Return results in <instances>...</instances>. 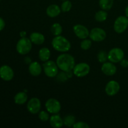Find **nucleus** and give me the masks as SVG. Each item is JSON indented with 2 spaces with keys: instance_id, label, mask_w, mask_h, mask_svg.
<instances>
[{
  "instance_id": "34",
  "label": "nucleus",
  "mask_w": 128,
  "mask_h": 128,
  "mask_svg": "<svg viewBox=\"0 0 128 128\" xmlns=\"http://www.w3.org/2000/svg\"><path fill=\"white\" fill-rule=\"evenodd\" d=\"M26 35V31H21V32H20V36H21V38H24L25 37Z\"/></svg>"
},
{
  "instance_id": "33",
  "label": "nucleus",
  "mask_w": 128,
  "mask_h": 128,
  "mask_svg": "<svg viewBox=\"0 0 128 128\" xmlns=\"http://www.w3.org/2000/svg\"><path fill=\"white\" fill-rule=\"evenodd\" d=\"M24 61L26 64H30L31 62V59H30V58H29V57L25 58Z\"/></svg>"
},
{
  "instance_id": "4",
  "label": "nucleus",
  "mask_w": 128,
  "mask_h": 128,
  "mask_svg": "<svg viewBox=\"0 0 128 128\" xmlns=\"http://www.w3.org/2000/svg\"><path fill=\"white\" fill-rule=\"evenodd\" d=\"M44 72L45 74L50 78H54L58 74V66L53 61H47L43 64Z\"/></svg>"
},
{
  "instance_id": "28",
  "label": "nucleus",
  "mask_w": 128,
  "mask_h": 128,
  "mask_svg": "<svg viewBox=\"0 0 128 128\" xmlns=\"http://www.w3.org/2000/svg\"><path fill=\"white\" fill-rule=\"evenodd\" d=\"M39 118L42 121H47L50 120V116L47 112L42 111L39 113Z\"/></svg>"
},
{
  "instance_id": "37",
  "label": "nucleus",
  "mask_w": 128,
  "mask_h": 128,
  "mask_svg": "<svg viewBox=\"0 0 128 128\" xmlns=\"http://www.w3.org/2000/svg\"><path fill=\"white\" fill-rule=\"evenodd\" d=\"M0 1H1V0H0Z\"/></svg>"
},
{
  "instance_id": "9",
  "label": "nucleus",
  "mask_w": 128,
  "mask_h": 128,
  "mask_svg": "<svg viewBox=\"0 0 128 128\" xmlns=\"http://www.w3.org/2000/svg\"><path fill=\"white\" fill-rule=\"evenodd\" d=\"M106 37V31L100 28H95L91 30L90 32V38L91 40L96 42H100L105 40Z\"/></svg>"
},
{
  "instance_id": "31",
  "label": "nucleus",
  "mask_w": 128,
  "mask_h": 128,
  "mask_svg": "<svg viewBox=\"0 0 128 128\" xmlns=\"http://www.w3.org/2000/svg\"><path fill=\"white\" fill-rule=\"evenodd\" d=\"M120 64L122 67L123 68H127L128 67V61L125 59H122L121 61H120Z\"/></svg>"
},
{
  "instance_id": "19",
  "label": "nucleus",
  "mask_w": 128,
  "mask_h": 128,
  "mask_svg": "<svg viewBox=\"0 0 128 128\" xmlns=\"http://www.w3.org/2000/svg\"><path fill=\"white\" fill-rule=\"evenodd\" d=\"M28 96L25 92H20L15 95L14 98L15 103L17 104H23L27 101Z\"/></svg>"
},
{
  "instance_id": "21",
  "label": "nucleus",
  "mask_w": 128,
  "mask_h": 128,
  "mask_svg": "<svg viewBox=\"0 0 128 128\" xmlns=\"http://www.w3.org/2000/svg\"><path fill=\"white\" fill-rule=\"evenodd\" d=\"M114 0H100L99 4L102 10L108 11L110 10L113 6Z\"/></svg>"
},
{
  "instance_id": "26",
  "label": "nucleus",
  "mask_w": 128,
  "mask_h": 128,
  "mask_svg": "<svg viewBox=\"0 0 128 128\" xmlns=\"http://www.w3.org/2000/svg\"><path fill=\"white\" fill-rule=\"evenodd\" d=\"M71 8H72L71 2L68 0H66V1H64V2L61 4V9L63 12H68V11H70Z\"/></svg>"
},
{
  "instance_id": "23",
  "label": "nucleus",
  "mask_w": 128,
  "mask_h": 128,
  "mask_svg": "<svg viewBox=\"0 0 128 128\" xmlns=\"http://www.w3.org/2000/svg\"><path fill=\"white\" fill-rule=\"evenodd\" d=\"M108 18V12L105 10H101L98 11L95 14V20L98 22L104 21Z\"/></svg>"
},
{
  "instance_id": "18",
  "label": "nucleus",
  "mask_w": 128,
  "mask_h": 128,
  "mask_svg": "<svg viewBox=\"0 0 128 128\" xmlns=\"http://www.w3.org/2000/svg\"><path fill=\"white\" fill-rule=\"evenodd\" d=\"M61 12V8L56 4H51L46 9V13L48 16L54 18L58 16Z\"/></svg>"
},
{
  "instance_id": "20",
  "label": "nucleus",
  "mask_w": 128,
  "mask_h": 128,
  "mask_svg": "<svg viewBox=\"0 0 128 128\" xmlns=\"http://www.w3.org/2000/svg\"><path fill=\"white\" fill-rule=\"evenodd\" d=\"M51 56V52L48 48H42L39 51V58L43 62L48 61Z\"/></svg>"
},
{
  "instance_id": "6",
  "label": "nucleus",
  "mask_w": 128,
  "mask_h": 128,
  "mask_svg": "<svg viewBox=\"0 0 128 128\" xmlns=\"http://www.w3.org/2000/svg\"><path fill=\"white\" fill-rule=\"evenodd\" d=\"M124 57V52L119 48H114L111 49L108 52V60L110 62L117 63L120 62Z\"/></svg>"
},
{
  "instance_id": "3",
  "label": "nucleus",
  "mask_w": 128,
  "mask_h": 128,
  "mask_svg": "<svg viewBox=\"0 0 128 128\" xmlns=\"http://www.w3.org/2000/svg\"><path fill=\"white\" fill-rule=\"evenodd\" d=\"M32 48V42L28 38H21L17 42L16 50L20 54L24 55L29 53Z\"/></svg>"
},
{
  "instance_id": "14",
  "label": "nucleus",
  "mask_w": 128,
  "mask_h": 128,
  "mask_svg": "<svg viewBox=\"0 0 128 128\" xmlns=\"http://www.w3.org/2000/svg\"><path fill=\"white\" fill-rule=\"evenodd\" d=\"M101 71L104 74L107 76H112L115 74L117 69L116 66L112 62H105L102 64Z\"/></svg>"
},
{
  "instance_id": "10",
  "label": "nucleus",
  "mask_w": 128,
  "mask_h": 128,
  "mask_svg": "<svg viewBox=\"0 0 128 128\" xmlns=\"http://www.w3.org/2000/svg\"><path fill=\"white\" fill-rule=\"evenodd\" d=\"M27 109L31 114H37L41 110V101L37 98H32L28 101Z\"/></svg>"
},
{
  "instance_id": "11",
  "label": "nucleus",
  "mask_w": 128,
  "mask_h": 128,
  "mask_svg": "<svg viewBox=\"0 0 128 128\" xmlns=\"http://www.w3.org/2000/svg\"><path fill=\"white\" fill-rule=\"evenodd\" d=\"M120 90V85L117 81H110L106 84L105 91L108 96H112L118 93Z\"/></svg>"
},
{
  "instance_id": "24",
  "label": "nucleus",
  "mask_w": 128,
  "mask_h": 128,
  "mask_svg": "<svg viewBox=\"0 0 128 128\" xmlns=\"http://www.w3.org/2000/svg\"><path fill=\"white\" fill-rule=\"evenodd\" d=\"M51 31L52 34L54 36H60L62 32V26L59 23H54L52 25L51 28Z\"/></svg>"
},
{
  "instance_id": "30",
  "label": "nucleus",
  "mask_w": 128,
  "mask_h": 128,
  "mask_svg": "<svg viewBox=\"0 0 128 128\" xmlns=\"http://www.w3.org/2000/svg\"><path fill=\"white\" fill-rule=\"evenodd\" d=\"M73 128H90V126H89V125L86 122L80 121V122H76V123L73 125Z\"/></svg>"
},
{
  "instance_id": "35",
  "label": "nucleus",
  "mask_w": 128,
  "mask_h": 128,
  "mask_svg": "<svg viewBox=\"0 0 128 128\" xmlns=\"http://www.w3.org/2000/svg\"><path fill=\"white\" fill-rule=\"evenodd\" d=\"M125 14H126V17L128 18V6L125 9Z\"/></svg>"
},
{
  "instance_id": "13",
  "label": "nucleus",
  "mask_w": 128,
  "mask_h": 128,
  "mask_svg": "<svg viewBox=\"0 0 128 128\" xmlns=\"http://www.w3.org/2000/svg\"><path fill=\"white\" fill-rule=\"evenodd\" d=\"M73 31L75 34L79 38L84 40L90 36V32L86 27L81 24H76L74 26Z\"/></svg>"
},
{
  "instance_id": "15",
  "label": "nucleus",
  "mask_w": 128,
  "mask_h": 128,
  "mask_svg": "<svg viewBox=\"0 0 128 128\" xmlns=\"http://www.w3.org/2000/svg\"><path fill=\"white\" fill-rule=\"evenodd\" d=\"M29 71L30 73L33 76H38L41 73L42 68H41V65L38 62L34 61V62H31L29 66Z\"/></svg>"
},
{
  "instance_id": "36",
  "label": "nucleus",
  "mask_w": 128,
  "mask_h": 128,
  "mask_svg": "<svg viewBox=\"0 0 128 128\" xmlns=\"http://www.w3.org/2000/svg\"><path fill=\"white\" fill-rule=\"evenodd\" d=\"M62 1H66V0H62Z\"/></svg>"
},
{
  "instance_id": "27",
  "label": "nucleus",
  "mask_w": 128,
  "mask_h": 128,
  "mask_svg": "<svg viewBox=\"0 0 128 128\" xmlns=\"http://www.w3.org/2000/svg\"><path fill=\"white\" fill-rule=\"evenodd\" d=\"M92 42L90 40L84 39L82 42H81V48L83 50H88L91 48Z\"/></svg>"
},
{
  "instance_id": "7",
  "label": "nucleus",
  "mask_w": 128,
  "mask_h": 128,
  "mask_svg": "<svg viewBox=\"0 0 128 128\" xmlns=\"http://www.w3.org/2000/svg\"><path fill=\"white\" fill-rule=\"evenodd\" d=\"M90 66L86 62H81L75 65L73 68V74L78 78L84 77L89 74Z\"/></svg>"
},
{
  "instance_id": "2",
  "label": "nucleus",
  "mask_w": 128,
  "mask_h": 128,
  "mask_svg": "<svg viewBox=\"0 0 128 128\" xmlns=\"http://www.w3.org/2000/svg\"><path fill=\"white\" fill-rule=\"evenodd\" d=\"M52 46L55 50L61 52H65L70 51L71 49V43L64 36H57L52 39Z\"/></svg>"
},
{
  "instance_id": "8",
  "label": "nucleus",
  "mask_w": 128,
  "mask_h": 128,
  "mask_svg": "<svg viewBox=\"0 0 128 128\" xmlns=\"http://www.w3.org/2000/svg\"><path fill=\"white\" fill-rule=\"evenodd\" d=\"M45 107L48 112L51 114H58L60 111L61 106L60 102L54 98H50L45 104Z\"/></svg>"
},
{
  "instance_id": "5",
  "label": "nucleus",
  "mask_w": 128,
  "mask_h": 128,
  "mask_svg": "<svg viewBox=\"0 0 128 128\" xmlns=\"http://www.w3.org/2000/svg\"><path fill=\"white\" fill-rule=\"evenodd\" d=\"M128 27V18L126 16H119L114 23V30L117 33H122Z\"/></svg>"
},
{
  "instance_id": "25",
  "label": "nucleus",
  "mask_w": 128,
  "mask_h": 128,
  "mask_svg": "<svg viewBox=\"0 0 128 128\" xmlns=\"http://www.w3.org/2000/svg\"><path fill=\"white\" fill-rule=\"evenodd\" d=\"M98 60L99 62L104 63L108 60V53L104 50H101L98 54Z\"/></svg>"
},
{
  "instance_id": "12",
  "label": "nucleus",
  "mask_w": 128,
  "mask_h": 128,
  "mask_svg": "<svg viewBox=\"0 0 128 128\" xmlns=\"http://www.w3.org/2000/svg\"><path fill=\"white\" fill-rule=\"evenodd\" d=\"M14 77V71L11 67L4 65L0 67V78L4 81H11Z\"/></svg>"
},
{
  "instance_id": "16",
  "label": "nucleus",
  "mask_w": 128,
  "mask_h": 128,
  "mask_svg": "<svg viewBox=\"0 0 128 128\" xmlns=\"http://www.w3.org/2000/svg\"><path fill=\"white\" fill-rule=\"evenodd\" d=\"M30 39L32 43L37 45L42 44L45 41L44 36L42 34L38 32H32L30 35Z\"/></svg>"
},
{
  "instance_id": "29",
  "label": "nucleus",
  "mask_w": 128,
  "mask_h": 128,
  "mask_svg": "<svg viewBox=\"0 0 128 128\" xmlns=\"http://www.w3.org/2000/svg\"><path fill=\"white\" fill-rule=\"evenodd\" d=\"M57 80L59 81H61V82H64L66 80L68 79V77L67 76V74L65 73L64 71V72H61L57 74Z\"/></svg>"
},
{
  "instance_id": "17",
  "label": "nucleus",
  "mask_w": 128,
  "mask_h": 128,
  "mask_svg": "<svg viewBox=\"0 0 128 128\" xmlns=\"http://www.w3.org/2000/svg\"><path fill=\"white\" fill-rule=\"evenodd\" d=\"M50 124L52 127L54 128H60L63 126V120L60 115L54 114L50 118Z\"/></svg>"
},
{
  "instance_id": "32",
  "label": "nucleus",
  "mask_w": 128,
  "mask_h": 128,
  "mask_svg": "<svg viewBox=\"0 0 128 128\" xmlns=\"http://www.w3.org/2000/svg\"><path fill=\"white\" fill-rule=\"evenodd\" d=\"M5 26V22L2 18L0 17V31H2Z\"/></svg>"
},
{
  "instance_id": "22",
  "label": "nucleus",
  "mask_w": 128,
  "mask_h": 128,
  "mask_svg": "<svg viewBox=\"0 0 128 128\" xmlns=\"http://www.w3.org/2000/svg\"><path fill=\"white\" fill-rule=\"evenodd\" d=\"M63 123L65 126L68 127H71L76 123V119L72 115H68L63 119Z\"/></svg>"
},
{
  "instance_id": "1",
  "label": "nucleus",
  "mask_w": 128,
  "mask_h": 128,
  "mask_svg": "<svg viewBox=\"0 0 128 128\" xmlns=\"http://www.w3.org/2000/svg\"><path fill=\"white\" fill-rule=\"evenodd\" d=\"M56 64L60 70L64 72H68L73 70L75 66V60L73 56L71 54L64 53L58 57Z\"/></svg>"
}]
</instances>
